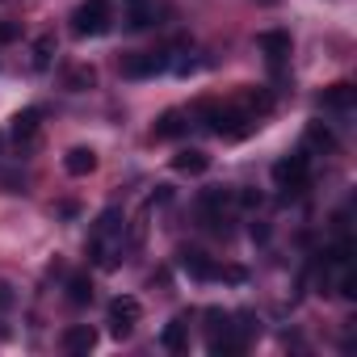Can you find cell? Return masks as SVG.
I'll list each match as a JSON object with an SVG mask.
<instances>
[{
	"mask_svg": "<svg viewBox=\"0 0 357 357\" xmlns=\"http://www.w3.org/2000/svg\"><path fill=\"white\" fill-rule=\"evenodd\" d=\"M13 143L22 147V151H30L34 143H38V135H43V109L38 105H30V109H22V114H13Z\"/></svg>",
	"mask_w": 357,
	"mask_h": 357,
	"instance_id": "52a82bcc",
	"label": "cell"
},
{
	"mask_svg": "<svg viewBox=\"0 0 357 357\" xmlns=\"http://www.w3.org/2000/svg\"><path fill=\"white\" fill-rule=\"evenodd\" d=\"M63 168H68V176H89L97 168V151L93 147H72L63 155Z\"/></svg>",
	"mask_w": 357,
	"mask_h": 357,
	"instance_id": "e0dca14e",
	"label": "cell"
},
{
	"mask_svg": "<svg viewBox=\"0 0 357 357\" xmlns=\"http://www.w3.org/2000/svg\"><path fill=\"white\" fill-rule=\"evenodd\" d=\"M13 303V294H9V286H0V307H9Z\"/></svg>",
	"mask_w": 357,
	"mask_h": 357,
	"instance_id": "603a6c76",
	"label": "cell"
},
{
	"mask_svg": "<svg viewBox=\"0 0 357 357\" xmlns=\"http://www.w3.org/2000/svg\"><path fill=\"white\" fill-rule=\"evenodd\" d=\"M319 105L324 109H336V114H349L353 105H357V89L353 84H332V89H324V97H319Z\"/></svg>",
	"mask_w": 357,
	"mask_h": 357,
	"instance_id": "4fadbf2b",
	"label": "cell"
},
{
	"mask_svg": "<svg viewBox=\"0 0 357 357\" xmlns=\"http://www.w3.org/2000/svg\"><path fill=\"white\" fill-rule=\"evenodd\" d=\"M68 298H72L76 307H84V303L93 298V278H89V273H72V278H68Z\"/></svg>",
	"mask_w": 357,
	"mask_h": 357,
	"instance_id": "ac0fdd59",
	"label": "cell"
},
{
	"mask_svg": "<svg viewBox=\"0 0 357 357\" xmlns=\"http://www.w3.org/2000/svg\"><path fill=\"white\" fill-rule=\"evenodd\" d=\"M172 168H176V172H185V176H202V172L211 168V155L198 151V147H185V151H176V155H172Z\"/></svg>",
	"mask_w": 357,
	"mask_h": 357,
	"instance_id": "9a60e30c",
	"label": "cell"
},
{
	"mask_svg": "<svg viewBox=\"0 0 357 357\" xmlns=\"http://www.w3.org/2000/svg\"><path fill=\"white\" fill-rule=\"evenodd\" d=\"M63 353H72V357H84V353H93L97 349V332L89 328V324H72V328H63Z\"/></svg>",
	"mask_w": 357,
	"mask_h": 357,
	"instance_id": "8fae6325",
	"label": "cell"
},
{
	"mask_svg": "<svg viewBox=\"0 0 357 357\" xmlns=\"http://www.w3.org/2000/svg\"><path fill=\"white\" fill-rule=\"evenodd\" d=\"M17 38V26H9V22H0V43H13Z\"/></svg>",
	"mask_w": 357,
	"mask_h": 357,
	"instance_id": "7402d4cb",
	"label": "cell"
},
{
	"mask_svg": "<svg viewBox=\"0 0 357 357\" xmlns=\"http://www.w3.org/2000/svg\"><path fill=\"white\" fill-rule=\"evenodd\" d=\"M139 319H143V307H139V298H130V294H118V298L109 303V332H114L118 340H122V336H130Z\"/></svg>",
	"mask_w": 357,
	"mask_h": 357,
	"instance_id": "5b68a950",
	"label": "cell"
},
{
	"mask_svg": "<svg viewBox=\"0 0 357 357\" xmlns=\"http://www.w3.org/2000/svg\"><path fill=\"white\" fill-rule=\"evenodd\" d=\"M160 344L168 353H185L190 349V319H168L164 332H160Z\"/></svg>",
	"mask_w": 357,
	"mask_h": 357,
	"instance_id": "5bb4252c",
	"label": "cell"
},
{
	"mask_svg": "<svg viewBox=\"0 0 357 357\" xmlns=\"http://www.w3.org/2000/svg\"><path fill=\"white\" fill-rule=\"evenodd\" d=\"M198 114H202V126L223 139H244L257 126V114H248L240 105H198Z\"/></svg>",
	"mask_w": 357,
	"mask_h": 357,
	"instance_id": "7a4b0ae2",
	"label": "cell"
},
{
	"mask_svg": "<svg viewBox=\"0 0 357 357\" xmlns=\"http://www.w3.org/2000/svg\"><path fill=\"white\" fill-rule=\"evenodd\" d=\"M51 51H55V38L43 34V38L34 43V68H47V63H51Z\"/></svg>",
	"mask_w": 357,
	"mask_h": 357,
	"instance_id": "44dd1931",
	"label": "cell"
},
{
	"mask_svg": "<svg viewBox=\"0 0 357 357\" xmlns=\"http://www.w3.org/2000/svg\"><path fill=\"white\" fill-rule=\"evenodd\" d=\"M227 206H231V194H227V190H206V194L198 198V215H202L206 227H219V223L227 219Z\"/></svg>",
	"mask_w": 357,
	"mask_h": 357,
	"instance_id": "30bf717a",
	"label": "cell"
},
{
	"mask_svg": "<svg viewBox=\"0 0 357 357\" xmlns=\"http://www.w3.org/2000/svg\"><path fill=\"white\" fill-rule=\"evenodd\" d=\"M114 26V5L109 0H84V5L72 13V34L76 38H101Z\"/></svg>",
	"mask_w": 357,
	"mask_h": 357,
	"instance_id": "3957f363",
	"label": "cell"
},
{
	"mask_svg": "<svg viewBox=\"0 0 357 357\" xmlns=\"http://www.w3.org/2000/svg\"><path fill=\"white\" fill-rule=\"evenodd\" d=\"M164 68H168V51H139V55L122 59V76L126 80H147V76H155Z\"/></svg>",
	"mask_w": 357,
	"mask_h": 357,
	"instance_id": "8992f818",
	"label": "cell"
},
{
	"mask_svg": "<svg viewBox=\"0 0 357 357\" xmlns=\"http://www.w3.org/2000/svg\"><path fill=\"white\" fill-rule=\"evenodd\" d=\"M185 130H190V114H181V109H164L155 118V126H151L155 139H181Z\"/></svg>",
	"mask_w": 357,
	"mask_h": 357,
	"instance_id": "7c38bea8",
	"label": "cell"
},
{
	"mask_svg": "<svg viewBox=\"0 0 357 357\" xmlns=\"http://www.w3.org/2000/svg\"><path fill=\"white\" fill-rule=\"evenodd\" d=\"M257 47H261V55H265V63H269L273 72H282V63L290 59V34H286V30H265V34L257 38Z\"/></svg>",
	"mask_w": 357,
	"mask_h": 357,
	"instance_id": "9c48e42d",
	"label": "cell"
},
{
	"mask_svg": "<svg viewBox=\"0 0 357 357\" xmlns=\"http://www.w3.org/2000/svg\"><path fill=\"white\" fill-rule=\"evenodd\" d=\"M273 181H278L286 194L307 190V181H311V155H307V151H294V155L278 160V164H273Z\"/></svg>",
	"mask_w": 357,
	"mask_h": 357,
	"instance_id": "277c9868",
	"label": "cell"
},
{
	"mask_svg": "<svg viewBox=\"0 0 357 357\" xmlns=\"http://www.w3.org/2000/svg\"><path fill=\"white\" fill-rule=\"evenodd\" d=\"M118 252H122V211L109 206V211L97 215V223L89 231V261L101 265V269H114Z\"/></svg>",
	"mask_w": 357,
	"mask_h": 357,
	"instance_id": "6da1fadb",
	"label": "cell"
},
{
	"mask_svg": "<svg viewBox=\"0 0 357 357\" xmlns=\"http://www.w3.org/2000/svg\"><path fill=\"white\" fill-rule=\"evenodd\" d=\"M93 80H97V72H93V68H72V72L63 76V84H68L72 93H84V89H93Z\"/></svg>",
	"mask_w": 357,
	"mask_h": 357,
	"instance_id": "d6986e66",
	"label": "cell"
},
{
	"mask_svg": "<svg viewBox=\"0 0 357 357\" xmlns=\"http://www.w3.org/2000/svg\"><path fill=\"white\" fill-rule=\"evenodd\" d=\"M151 26H155L151 0H126V30H151Z\"/></svg>",
	"mask_w": 357,
	"mask_h": 357,
	"instance_id": "2e32d148",
	"label": "cell"
},
{
	"mask_svg": "<svg viewBox=\"0 0 357 357\" xmlns=\"http://www.w3.org/2000/svg\"><path fill=\"white\" fill-rule=\"evenodd\" d=\"M176 265H181L194 282H219V265L202 252V248H181V257H176Z\"/></svg>",
	"mask_w": 357,
	"mask_h": 357,
	"instance_id": "ba28073f",
	"label": "cell"
},
{
	"mask_svg": "<svg viewBox=\"0 0 357 357\" xmlns=\"http://www.w3.org/2000/svg\"><path fill=\"white\" fill-rule=\"evenodd\" d=\"M307 143H311V147H324V151H332V143H336V139H332V130H328V126L311 122V126H307Z\"/></svg>",
	"mask_w": 357,
	"mask_h": 357,
	"instance_id": "ffe728a7",
	"label": "cell"
}]
</instances>
